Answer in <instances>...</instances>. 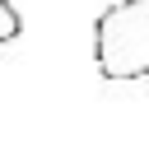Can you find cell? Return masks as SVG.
<instances>
[{
  "label": "cell",
  "mask_w": 149,
  "mask_h": 149,
  "mask_svg": "<svg viewBox=\"0 0 149 149\" xmlns=\"http://www.w3.org/2000/svg\"><path fill=\"white\" fill-rule=\"evenodd\" d=\"M93 61L112 84L149 79V0H112L93 23Z\"/></svg>",
  "instance_id": "6da1fadb"
},
{
  "label": "cell",
  "mask_w": 149,
  "mask_h": 149,
  "mask_svg": "<svg viewBox=\"0 0 149 149\" xmlns=\"http://www.w3.org/2000/svg\"><path fill=\"white\" fill-rule=\"evenodd\" d=\"M23 37V14L14 9V0H0V47Z\"/></svg>",
  "instance_id": "7a4b0ae2"
}]
</instances>
